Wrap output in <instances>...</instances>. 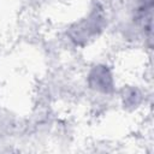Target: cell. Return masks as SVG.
I'll use <instances>...</instances> for the list:
<instances>
[{
	"mask_svg": "<svg viewBox=\"0 0 154 154\" xmlns=\"http://www.w3.org/2000/svg\"><path fill=\"white\" fill-rule=\"evenodd\" d=\"M101 20V16L99 13H91L71 28V38L76 43L89 41L100 31Z\"/></svg>",
	"mask_w": 154,
	"mask_h": 154,
	"instance_id": "6da1fadb",
	"label": "cell"
},
{
	"mask_svg": "<svg viewBox=\"0 0 154 154\" xmlns=\"http://www.w3.org/2000/svg\"><path fill=\"white\" fill-rule=\"evenodd\" d=\"M88 84L99 93H111L114 89V79L106 65H95L88 73Z\"/></svg>",
	"mask_w": 154,
	"mask_h": 154,
	"instance_id": "7a4b0ae2",
	"label": "cell"
}]
</instances>
